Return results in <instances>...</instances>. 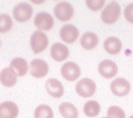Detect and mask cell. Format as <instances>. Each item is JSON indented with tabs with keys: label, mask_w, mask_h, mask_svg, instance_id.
<instances>
[{
	"label": "cell",
	"mask_w": 133,
	"mask_h": 118,
	"mask_svg": "<svg viewBox=\"0 0 133 118\" xmlns=\"http://www.w3.org/2000/svg\"><path fill=\"white\" fill-rule=\"evenodd\" d=\"M121 13V8L116 2H112L102 11L101 19L106 24H112L118 20Z\"/></svg>",
	"instance_id": "cell-1"
},
{
	"label": "cell",
	"mask_w": 133,
	"mask_h": 118,
	"mask_svg": "<svg viewBox=\"0 0 133 118\" xmlns=\"http://www.w3.org/2000/svg\"><path fill=\"white\" fill-rule=\"evenodd\" d=\"M49 45V38L43 32L35 31L30 37V46L32 50L35 54L44 51Z\"/></svg>",
	"instance_id": "cell-2"
},
{
	"label": "cell",
	"mask_w": 133,
	"mask_h": 118,
	"mask_svg": "<svg viewBox=\"0 0 133 118\" xmlns=\"http://www.w3.org/2000/svg\"><path fill=\"white\" fill-rule=\"evenodd\" d=\"M54 14L60 21H69L74 14V9L69 2H59L54 8Z\"/></svg>",
	"instance_id": "cell-3"
},
{
	"label": "cell",
	"mask_w": 133,
	"mask_h": 118,
	"mask_svg": "<svg viewBox=\"0 0 133 118\" xmlns=\"http://www.w3.org/2000/svg\"><path fill=\"white\" fill-rule=\"evenodd\" d=\"M33 13L32 7L26 2H22L17 4L13 10L15 19L19 22H25L29 20Z\"/></svg>",
	"instance_id": "cell-4"
},
{
	"label": "cell",
	"mask_w": 133,
	"mask_h": 118,
	"mask_svg": "<svg viewBox=\"0 0 133 118\" xmlns=\"http://www.w3.org/2000/svg\"><path fill=\"white\" fill-rule=\"evenodd\" d=\"M96 90V83L89 78H84L77 83L75 91L82 97H90L95 93Z\"/></svg>",
	"instance_id": "cell-5"
},
{
	"label": "cell",
	"mask_w": 133,
	"mask_h": 118,
	"mask_svg": "<svg viewBox=\"0 0 133 118\" xmlns=\"http://www.w3.org/2000/svg\"><path fill=\"white\" fill-rule=\"evenodd\" d=\"M61 73L64 79L69 81H74L81 75V69L74 62H66L62 65Z\"/></svg>",
	"instance_id": "cell-6"
},
{
	"label": "cell",
	"mask_w": 133,
	"mask_h": 118,
	"mask_svg": "<svg viewBox=\"0 0 133 118\" xmlns=\"http://www.w3.org/2000/svg\"><path fill=\"white\" fill-rule=\"evenodd\" d=\"M30 74L34 77L40 79L44 77L48 74L49 67L46 62L40 58H36L30 62Z\"/></svg>",
	"instance_id": "cell-7"
},
{
	"label": "cell",
	"mask_w": 133,
	"mask_h": 118,
	"mask_svg": "<svg viewBox=\"0 0 133 118\" xmlns=\"http://www.w3.org/2000/svg\"><path fill=\"white\" fill-rule=\"evenodd\" d=\"M110 89L112 93L118 97H124L129 93L130 84L124 78H117L111 82Z\"/></svg>",
	"instance_id": "cell-8"
},
{
	"label": "cell",
	"mask_w": 133,
	"mask_h": 118,
	"mask_svg": "<svg viewBox=\"0 0 133 118\" xmlns=\"http://www.w3.org/2000/svg\"><path fill=\"white\" fill-rule=\"evenodd\" d=\"M34 24L42 30H50L54 26V18L50 13L41 11L36 15L34 19Z\"/></svg>",
	"instance_id": "cell-9"
},
{
	"label": "cell",
	"mask_w": 133,
	"mask_h": 118,
	"mask_svg": "<svg viewBox=\"0 0 133 118\" xmlns=\"http://www.w3.org/2000/svg\"><path fill=\"white\" fill-rule=\"evenodd\" d=\"M60 37L65 43L72 44L79 37V30L74 25L65 24L61 28Z\"/></svg>",
	"instance_id": "cell-10"
},
{
	"label": "cell",
	"mask_w": 133,
	"mask_h": 118,
	"mask_svg": "<svg viewBox=\"0 0 133 118\" xmlns=\"http://www.w3.org/2000/svg\"><path fill=\"white\" fill-rule=\"evenodd\" d=\"M98 71L105 79H111L116 75L118 73V66L114 61L106 59L99 63Z\"/></svg>",
	"instance_id": "cell-11"
},
{
	"label": "cell",
	"mask_w": 133,
	"mask_h": 118,
	"mask_svg": "<svg viewBox=\"0 0 133 118\" xmlns=\"http://www.w3.org/2000/svg\"><path fill=\"white\" fill-rule=\"evenodd\" d=\"M45 87L48 93L55 98H60L64 95V87L57 79H49L46 81Z\"/></svg>",
	"instance_id": "cell-12"
},
{
	"label": "cell",
	"mask_w": 133,
	"mask_h": 118,
	"mask_svg": "<svg viewBox=\"0 0 133 118\" xmlns=\"http://www.w3.org/2000/svg\"><path fill=\"white\" fill-rule=\"evenodd\" d=\"M69 54L68 47L65 44L56 42L54 43L50 48V55L54 60L57 62H62L66 59Z\"/></svg>",
	"instance_id": "cell-13"
},
{
	"label": "cell",
	"mask_w": 133,
	"mask_h": 118,
	"mask_svg": "<svg viewBox=\"0 0 133 118\" xmlns=\"http://www.w3.org/2000/svg\"><path fill=\"white\" fill-rule=\"evenodd\" d=\"M19 109L12 101H4L0 103V118H16Z\"/></svg>",
	"instance_id": "cell-14"
},
{
	"label": "cell",
	"mask_w": 133,
	"mask_h": 118,
	"mask_svg": "<svg viewBox=\"0 0 133 118\" xmlns=\"http://www.w3.org/2000/svg\"><path fill=\"white\" fill-rule=\"evenodd\" d=\"M0 82L3 86L11 87L17 82V75L10 67L3 68L0 72Z\"/></svg>",
	"instance_id": "cell-15"
},
{
	"label": "cell",
	"mask_w": 133,
	"mask_h": 118,
	"mask_svg": "<svg viewBox=\"0 0 133 118\" xmlns=\"http://www.w3.org/2000/svg\"><path fill=\"white\" fill-rule=\"evenodd\" d=\"M99 42L98 37L95 33L91 32H87L82 35L80 39L81 46L85 50H90L97 46Z\"/></svg>",
	"instance_id": "cell-16"
},
{
	"label": "cell",
	"mask_w": 133,
	"mask_h": 118,
	"mask_svg": "<svg viewBox=\"0 0 133 118\" xmlns=\"http://www.w3.org/2000/svg\"><path fill=\"white\" fill-rule=\"evenodd\" d=\"M10 67L18 77H23L26 75L28 69L27 61L20 57L14 58L10 63Z\"/></svg>",
	"instance_id": "cell-17"
},
{
	"label": "cell",
	"mask_w": 133,
	"mask_h": 118,
	"mask_svg": "<svg viewBox=\"0 0 133 118\" xmlns=\"http://www.w3.org/2000/svg\"><path fill=\"white\" fill-rule=\"evenodd\" d=\"M122 42L116 37H109L104 42V48L110 54H117L122 49Z\"/></svg>",
	"instance_id": "cell-18"
},
{
	"label": "cell",
	"mask_w": 133,
	"mask_h": 118,
	"mask_svg": "<svg viewBox=\"0 0 133 118\" xmlns=\"http://www.w3.org/2000/svg\"><path fill=\"white\" fill-rule=\"evenodd\" d=\"M59 112L64 118H78L79 113L75 106L69 102L62 103L58 107Z\"/></svg>",
	"instance_id": "cell-19"
},
{
	"label": "cell",
	"mask_w": 133,
	"mask_h": 118,
	"mask_svg": "<svg viewBox=\"0 0 133 118\" xmlns=\"http://www.w3.org/2000/svg\"><path fill=\"white\" fill-rule=\"evenodd\" d=\"M100 105L97 101L94 100L88 101L83 106V112L88 117H94L100 112Z\"/></svg>",
	"instance_id": "cell-20"
},
{
	"label": "cell",
	"mask_w": 133,
	"mask_h": 118,
	"mask_svg": "<svg viewBox=\"0 0 133 118\" xmlns=\"http://www.w3.org/2000/svg\"><path fill=\"white\" fill-rule=\"evenodd\" d=\"M54 113L52 109L46 105L38 106L34 111V118H53Z\"/></svg>",
	"instance_id": "cell-21"
},
{
	"label": "cell",
	"mask_w": 133,
	"mask_h": 118,
	"mask_svg": "<svg viewBox=\"0 0 133 118\" xmlns=\"http://www.w3.org/2000/svg\"><path fill=\"white\" fill-rule=\"evenodd\" d=\"M13 22L8 14H0V33H5L8 32L12 27Z\"/></svg>",
	"instance_id": "cell-22"
},
{
	"label": "cell",
	"mask_w": 133,
	"mask_h": 118,
	"mask_svg": "<svg viewBox=\"0 0 133 118\" xmlns=\"http://www.w3.org/2000/svg\"><path fill=\"white\" fill-rule=\"evenodd\" d=\"M107 115L109 118H126V115L123 109L118 106H112L109 107Z\"/></svg>",
	"instance_id": "cell-23"
},
{
	"label": "cell",
	"mask_w": 133,
	"mask_h": 118,
	"mask_svg": "<svg viewBox=\"0 0 133 118\" xmlns=\"http://www.w3.org/2000/svg\"><path fill=\"white\" fill-rule=\"evenodd\" d=\"M105 2L104 0H87L85 3L90 10L97 11L104 6Z\"/></svg>",
	"instance_id": "cell-24"
},
{
	"label": "cell",
	"mask_w": 133,
	"mask_h": 118,
	"mask_svg": "<svg viewBox=\"0 0 133 118\" xmlns=\"http://www.w3.org/2000/svg\"><path fill=\"white\" fill-rule=\"evenodd\" d=\"M124 16L127 21L133 24V3L126 6L124 10Z\"/></svg>",
	"instance_id": "cell-25"
},
{
	"label": "cell",
	"mask_w": 133,
	"mask_h": 118,
	"mask_svg": "<svg viewBox=\"0 0 133 118\" xmlns=\"http://www.w3.org/2000/svg\"><path fill=\"white\" fill-rule=\"evenodd\" d=\"M129 118H133V115H132V116H130V117H129Z\"/></svg>",
	"instance_id": "cell-26"
},
{
	"label": "cell",
	"mask_w": 133,
	"mask_h": 118,
	"mask_svg": "<svg viewBox=\"0 0 133 118\" xmlns=\"http://www.w3.org/2000/svg\"><path fill=\"white\" fill-rule=\"evenodd\" d=\"M102 118H109V117H102Z\"/></svg>",
	"instance_id": "cell-27"
},
{
	"label": "cell",
	"mask_w": 133,
	"mask_h": 118,
	"mask_svg": "<svg viewBox=\"0 0 133 118\" xmlns=\"http://www.w3.org/2000/svg\"><path fill=\"white\" fill-rule=\"evenodd\" d=\"M0 46H1V41H0Z\"/></svg>",
	"instance_id": "cell-28"
}]
</instances>
